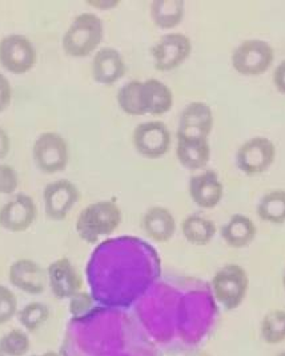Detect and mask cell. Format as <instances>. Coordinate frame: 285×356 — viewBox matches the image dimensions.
I'll use <instances>...</instances> for the list:
<instances>
[{"instance_id": "obj_1", "label": "cell", "mask_w": 285, "mask_h": 356, "mask_svg": "<svg viewBox=\"0 0 285 356\" xmlns=\"http://www.w3.org/2000/svg\"><path fill=\"white\" fill-rule=\"evenodd\" d=\"M123 221L121 209L112 200H103L83 209L75 223L76 234L86 243L95 245L114 234Z\"/></svg>"}, {"instance_id": "obj_2", "label": "cell", "mask_w": 285, "mask_h": 356, "mask_svg": "<svg viewBox=\"0 0 285 356\" xmlns=\"http://www.w3.org/2000/svg\"><path fill=\"white\" fill-rule=\"evenodd\" d=\"M105 38L103 20L92 13L76 16L61 39L63 51L75 59H83L98 51Z\"/></svg>"}, {"instance_id": "obj_3", "label": "cell", "mask_w": 285, "mask_h": 356, "mask_svg": "<svg viewBox=\"0 0 285 356\" xmlns=\"http://www.w3.org/2000/svg\"><path fill=\"white\" fill-rule=\"evenodd\" d=\"M210 286L216 302L226 312H233L245 300L249 290V277L244 267L229 264L215 273Z\"/></svg>"}, {"instance_id": "obj_4", "label": "cell", "mask_w": 285, "mask_h": 356, "mask_svg": "<svg viewBox=\"0 0 285 356\" xmlns=\"http://www.w3.org/2000/svg\"><path fill=\"white\" fill-rule=\"evenodd\" d=\"M275 60L272 45L260 39H249L238 45L231 56L232 68L242 76L265 74Z\"/></svg>"}, {"instance_id": "obj_5", "label": "cell", "mask_w": 285, "mask_h": 356, "mask_svg": "<svg viewBox=\"0 0 285 356\" xmlns=\"http://www.w3.org/2000/svg\"><path fill=\"white\" fill-rule=\"evenodd\" d=\"M35 165L45 175L63 172L70 160V149L66 138L56 132L39 134L32 145Z\"/></svg>"}, {"instance_id": "obj_6", "label": "cell", "mask_w": 285, "mask_h": 356, "mask_svg": "<svg viewBox=\"0 0 285 356\" xmlns=\"http://www.w3.org/2000/svg\"><path fill=\"white\" fill-rule=\"evenodd\" d=\"M192 54L191 39L181 32L162 36L151 48L153 67L160 72H171L184 64Z\"/></svg>"}, {"instance_id": "obj_7", "label": "cell", "mask_w": 285, "mask_h": 356, "mask_svg": "<svg viewBox=\"0 0 285 356\" xmlns=\"http://www.w3.org/2000/svg\"><path fill=\"white\" fill-rule=\"evenodd\" d=\"M136 152L148 160H159L169 152L172 136L163 121L152 120L140 122L132 134Z\"/></svg>"}, {"instance_id": "obj_8", "label": "cell", "mask_w": 285, "mask_h": 356, "mask_svg": "<svg viewBox=\"0 0 285 356\" xmlns=\"http://www.w3.org/2000/svg\"><path fill=\"white\" fill-rule=\"evenodd\" d=\"M38 61L35 45L24 35H8L0 40V65L10 74L30 72Z\"/></svg>"}, {"instance_id": "obj_9", "label": "cell", "mask_w": 285, "mask_h": 356, "mask_svg": "<svg viewBox=\"0 0 285 356\" xmlns=\"http://www.w3.org/2000/svg\"><path fill=\"white\" fill-rule=\"evenodd\" d=\"M276 160V147L267 137H252L242 143L236 152L238 168L245 176L267 172Z\"/></svg>"}, {"instance_id": "obj_10", "label": "cell", "mask_w": 285, "mask_h": 356, "mask_svg": "<svg viewBox=\"0 0 285 356\" xmlns=\"http://www.w3.org/2000/svg\"><path fill=\"white\" fill-rule=\"evenodd\" d=\"M80 200V191L70 179H56L45 185L43 191L45 211L51 221H64Z\"/></svg>"}, {"instance_id": "obj_11", "label": "cell", "mask_w": 285, "mask_h": 356, "mask_svg": "<svg viewBox=\"0 0 285 356\" xmlns=\"http://www.w3.org/2000/svg\"><path fill=\"white\" fill-rule=\"evenodd\" d=\"M36 217L38 207L29 194H15L0 208V226L11 233L29 230Z\"/></svg>"}, {"instance_id": "obj_12", "label": "cell", "mask_w": 285, "mask_h": 356, "mask_svg": "<svg viewBox=\"0 0 285 356\" xmlns=\"http://www.w3.org/2000/svg\"><path fill=\"white\" fill-rule=\"evenodd\" d=\"M48 287L58 299H71L82 291L83 278L68 258H59L47 267Z\"/></svg>"}, {"instance_id": "obj_13", "label": "cell", "mask_w": 285, "mask_h": 356, "mask_svg": "<svg viewBox=\"0 0 285 356\" xmlns=\"http://www.w3.org/2000/svg\"><path fill=\"white\" fill-rule=\"evenodd\" d=\"M213 113L208 104L192 102L181 111L178 137L208 140L213 129Z\"/></svg>"}, {"instance_id": "obj_14", "label": "cell", "mask_w": 285, "mask_h": 356, "mask_svg": "<svg viewBox=\"0 0 285 356\" xmlns=\"http://www.w3.org/2000/svg\"><path fill=\"white\" fill-rule=\"evenodd\" d=\"M8 281L29 296H40L48 286L47 270L29 258L17 259L10 266Z\"/></svg>"}, {"instance_id": "obj_15", "label": "cell", "mask_w": 285, "mask_h": 356, "mask_svg": "<svg viewBox=\"0 0 285 356\" xmlns=\"http://www.w3.org/2000/svg\"><path fill=\"white\" fill-rule=\"evenodd\" d=\"M92 77L98 84L112 86L127 74V64L121 52L114 47L99 48L91 63Z\"/></svg>"}, {"instance_id": "obj_16", "label": "cell", "mask_w": 285, "mask_h": 356, "mask_svg": "<svg viewBox=\"0 0 285 356\" xmlns=\"http://www.w3.org/2000/svg\"><path fill=\"white\" fill-rule=\"evenodd\" d=\"M188 192L196 207L213 209L223 200L224 185L220 181L219 175L210 169L190 178Z\"/></svg>"}, {"instance_id": "obj_17", "label": "cell", "mask_w": 285, "mask_h": 356, "mask_svg": "<svg viewBox=\"0 0 285 356\" xmlns=\"http://www.w3.org/2000/svg\"><path fill=\"white\" fill-rule=\"evenodd\" d=\"M141 229L156 243L169 242L178 229L175 216L164 207H151L141 217Z\"/></svg>"}, {"instance_id": "obj_18", "label": "cell", "mask_w": 285, "mask_h": 356, "mask_svg": "<svg viewBox=\"0 0 285 356\" xmlns=\"http://www.w3.org/2000/svg\"><path fill=\"white\" fill-rule=\"evenodd\" d=\"M141 105L144 115L163 116L174 106V92L157 79L141 81Z\"/></svg>"}, {"instance_id": "obj_19", "label": "cell", "mask_w": 285, "mask_h": 356, "mask_svg": "<svg viewBox=\"0 0 285 356\" xmlns=\"http://www.w3.org/2000/svg\"><path fill=\"white\" fill-rule=\"evenodd\" d=\"M220 234L225 243L232 249H244L255 241L257 227L245 214H233L222 226Z\"/></svg>"}, {"instance_id": "obj_20", "label": "cell", "mask_w": 285, "mask_h": 356, "mask_svg": "<svg viewBox=\"0 0 285 356\" xmlns=\"http://www.w3.org/2000/svg\"><path fill=\"white\" fill-rule=\"evenodd\" d=\"M176 157L181 166L188 170H200L210 160V140L178 137Z\"/></svg>"}, {"instance_id": "obj_21", "label": "cell", "mask_w": 285, "mask_h": 356, "mask_svg": "<svg viewBox=\"0 0 285 356\" xmlns=\"http://www.w3.org/2000/svg\"><path fill=\"white\" fill-rule=\"evenodd\" d=\"M150 15L157 29L172 30L184 20L185 3L183 0H153L151 3Z\"/></svg>"}, {"instance_id": "obj_22", "label": "cell", "mask_w": 285, "mask_h": 356, "mask_svg": "<svg viewBox=\"0 0 285 356\" xmlns=\"http://www.w3.org/2000/svg\"><path fill=\"white\" fill-rule=\"evenodd\" d=\"M181 233L188 243L207 246L217 233L216 223L200 214H190L181 222Z\"/></svg>"}, {"instance_id": "obj_23", "label": "cell", "mask_w": 285, "mask_h": 356, "mask_svg": "<svg viewBox=\"0 0 285 356\" xmlns=\"http://www.w3.org/2000/svg\"><path fill=\"white\" fill-rule=\"evenodd\" d=\"M257 217L273 225L285 223V191L276 189L264 194L256 208Z\"/></svg>"}, {"instance_id": "obj_24", "label": "cell", "mask_w": 285, "mask_h": 356, "mask_svg": "<svg viewBox=\"0 0 285 356\" xmlns=\"http://www.w3.org/2000/svg\"><path fill=\"white\" fill-rule=\"evenodd\" d=\"M118 104L128 116H146L141 105V81L131 80L125 83L116 95Z\"/></svg>"}, {"instance_id": "obj_25", "label": "cell", "mask_w": 285, "mask_h": 356, "mask_svg": "<svg viewBox=\"0 0 285 356\" xmlns=\"http://www.w3.org/2000/svg\"><path fill=\"white\" fill-rule=\"evenodd\" d=\"M261 339L270 346H276L285 341V312L284 310H273L261 321L260 325Z\"/></svg>"}, {"instance_id": "obj_26", "label": "cell", "mask_w": 285, "mask_h": 356, "mask_svg": "<svg viewBox=\"0 0 285 356\" xmlns=\"http://www.w3.org/2000/svg\"><path fill=\"white\" fill-rule=\"evenodd\" d=\"M49 307L43 302H31L17 312V321L26 331L35 332L45 326L49 319Z\"/></svg>"}, {"instance_id": "obj_27", "label": "cell", "mask_w": 285, "mask_h": 356, "mask_svg": "<svg viewBox=\"0 0 285 356\" xmlns=\"http://www.w3.org/2000/svg\"><path fill=\"white\" fill-rule=\"evenodd\" d=\"M30 348V337L24 330L14 328L0 338V351L6 356L27 355Z\"/></svg>"}, {"instance_id": "obj_28", "label": "cell", "mask_w": 285, "mask_h": 356, "mask_svg": "<svg viewBox=\"0 0 285 356\" xmlns=\"http://www.w3.org/2000/svg\"><path fill=\"white\" fill-rule=\"evenodd\" d=\"M17 315V298L15 293L0 284V326L8 323Z\"/></svg>"}, {"instance_id": "obj_29", "label": "cell", "mask_w": 285, "mask_h": 356, "mask_svg": "<svg viewBox=\"0 0 285 356\" xmlns=\"http://www.w3.org/2000/svg\"><path fill=\"white\" fill-rule=\"evenodd\" d=\"M19 186V176L11 165L0 163V194L15 193Z\"/></svg>"}, {"instance_id": "obj_30", "label": "cell", "mask_w": 285, "mask_h": 356, "mask_svg": "<svg viewBox=\"0 0 285 356\" xmlns=\"http://www.w3.org/2000/svg\"><path fill=\"white\" fill-rule=\"evenodd\" d=\"M71 303H70V312L72 314V316H80V315H84L86 312L90 310L91 306H92V299H91L88 294L80 291L77 293L75 297L70 299Z\"/></svg>"}, {"instance_id": "obj_31", "label": "cell", "mask_w": 285, "mask_h": 356, "mask_svg": "<svg viewBox=\"0 0 285 356\" xmlns=\"http://www.w3.org/2000/svg\"><path fill=\"white\" fill-rule=\"evenodd\" d=\"M13 100V87L8 79L0 72V113L4 112Z\"/></svg>"}, {"instance_id": "obj_32", "label": "cell", "mask_w": 285, "mask_h": 356, "mask_svg": "<svg viewBox=\"0 0 285 356\" xmlns=\"http://www.w3.org/2000/svg\"><path fill=\"white\" fill-rule=\"evenodd\" d=\"M273 84L276 89L285 96V60H283L273 71Z\"/></svg>"}, {"instance_id": "obj_33", "label": "cell", "mask_w": 285, "mask_h": 356, "mask_svg": "<svg viewBox=\"0 0 285 356\" xmlns=\"http://www.w3.org/2000/svg\"><path fill=\"white\" fill-rule=\"evenodd\" d=\"M11 150V140L10 136L0 127V160L6 159Z\"/></svg>"}, {"instance_id": "obj_34", "label": "cell", "mask_w": 285, "mask_h": 356, "mask_svg": "<svg viewBox=\"0 0 285 356\" xmlns=\"http://www.w3.org/2000/svg\"><path fill=\"white\" fill-rule=\"evenodd\" d=\"M32 356H61V354H58L56 351H45L43 354H36V355Z\"/></svg>"}, {"instance_id": "obj_35", "label": "cell", "mask_w": 285, "mask_h": 356, "mask_svg": "<svg viewBox=\"0 0 285 356\" xmlns=\"http://www.w3.org/2000/svg\"><path fill=\"white\" fill-rule=\"evenodd\" d=\"M192 356H210V354H207V353H203V351H199V353H196L195 355Z\"/></svg>"}, {"instance_id": "obj_36", "label": "cell", "mask_w": 285, "mask_h": 356, "mask_svg": "<svg viewBox=\"0 0 285 356\" xmlns=\"http://www.w3.org/2000/svg\"><path fill=\"white\" fill-rule=\"evenodd\" d=\"M283 287H284V291H285V270H284V274H283Z\"/></svg>"}, {"instance_id": "obj_37", "label": "cell", "mask_w": 285, "mask_h": 356, "mask_svg": "<svg viewBox=\"0 0 285 356\" xmlns=\"http://www.w3.org/2000/svg\"><path fill=\"white\" fill-rule=\"evenodd\" d=\"M279 356H285V351L284 353H282V354H279Z\"/></svg>"}, {"instance_id": "obj_38", "label": "cell", "mask_w": 285, "mask_h": 356, "mask_svg": "<svg viewBox=\"0 0 285 356\" xmlns=\"http://www.w3.org/2000/svg\"><path fill=\"white\" fill-rule=\"evenodd\" d=\"M0 356H6V355H4V354H3V353H1V351H0Z\"/></svg>"}]
</instances>
